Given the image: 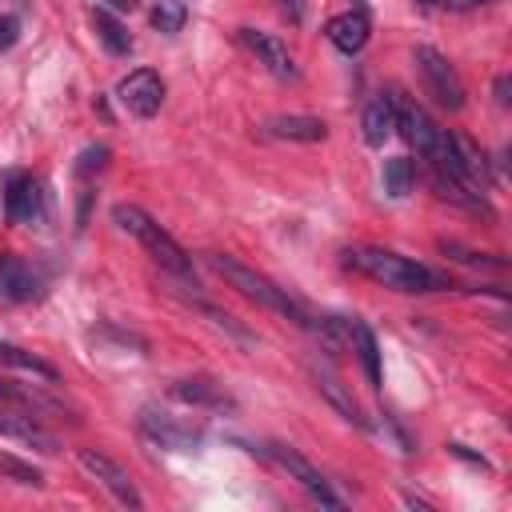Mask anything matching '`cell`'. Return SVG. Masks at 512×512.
Returning a JSON list of instances; mask_svg holds the SVG:
<instances>
[{
  "instance_id": "6da1fadb",
  "label": "cell",
  "mask_w": 512,
  "mask_h": 512,
  "mask_svg": "<svg viewBox=\"0 0 512 512\" xmlns=\"http://www.w3.org/2000/svg\"><path fill=\"white\" fill-rule=\"evenodd\" d=\"M348 268L364 272L368 280L392 288V292H444V288H456L444 272L428 268V264H416L400 252H388V248H344L340 252Z\"/></svg>"
},
{
  "instance_id": "7a4b0ae2",
  "label": "cell",
  "mask_w": 512,
  "mask_h": 512,
  "mask_svg": "<svg viewBox=\"0 0 512 512\" xmlns=\"http://www.w3.org/2000/svg\"><path fill=\"white\" fill-rule=\"evenodd\" d=\"M208 264L236 288V292H244L248 300H256L260 308H268V312H280V316H288V320H296L300 328H312L316 332V316H308V308L300 304V300H292L284 288H276L268 276H260L256 268H248V264H240L236 256H224V252H208Z\"/></svg>"
},
{
  "instance_id": "3957f363",
  "label": "cell",
  "mask_w": 512,
  "mask_h": 512,
  "mask_svg": "<svg viewBox=\"0 0 512 512\" xmlns=\"http://www.w3.org/2000/svg\"><path fill=\"white\" fill-rule=\"evenodd\" d=\"M112 220H116L128 236H136V240L144 244V252L160 264V272H168L172 280H184L188 288H196V272H192L188 252H184L144 208H136V204H116V208H112Z\"/></svg>"
},
{
  "instance_id": "277c9868",
  "label": "cell",
  "mask_w": 512,
  "mask_h": 512,
  "mask_svg": "<svg viewBox=\"0 0 512 512\" xmlns=\"http://www.w3.org/2000/svg\"><path fill=\"white\" fill-rule=\"evenodd\" d=\"M416 68H420V76H424L428 96H432L440 108H448V112H460V108H464V80H460V72H456L436 48L420 44V48H416Z\"/></svg>"
},
{
  "instance_id": "5b68a950",
  "label": "cell",
  "mask_w": 512,
  "mask_h": 512,
  "mask_svg": "<svg viewBox=\"0 0 512 512\" xmlns=\"http://www.w3.org/2000/svg\"><path fill=\"white\" fill-rule=\"evenodd\" d=\"M4 216L12 224H44L48 220V196H44V184L32 176V172H12L4 180Z\"/></svg>"
},
{
  "instance_id": "8992f818",
  "label": "cell",
  "mask_w": 512,
  "mask_h": 512,
  "mask_svg": "<svg viewBox=\"0 0 512 512\" xmlns=\"http://www.w3.org/2000/svg\"><path fill=\"white\" fill-rule=\"evenodd\" d=\"M0 404L24 412V416H32V420H64V416L76 420L72 408H68L60 396H52V392H44V388H36V384L0 380Z\"/></svg>"
},
{
  "instance_id": "52a82bcc",
  "label": "cell",
  "mask_w": 512,
  "mask_h": 512,
  "mask_svg": "<svg viewBox=\"0 0 512 512\" xmlns=\"http://www.w3.org/2000/svg\"><path fill=\"white\" fill-rule=\"evenodd\" d=\"M76 460H80V468L92 476V480H100L124 508H144V500H140V492H136V484H132V476L112 460V456H104V452H96V448H80L76 452Z\"/></svg>"
},
{
  "instance_id": "ba28073f",
  "label": "cell",
  "mask_w": 512,
  "mask_h": 512,
  "mask_svg": "<svg viewBox=\"0 0 512 512\" xmlns=\"http://www.w3.org/2000/svg\"><path fill=\"white\" fill-rule=\"evenodd\" d=\"M236 36H240V44H244L276 80H284V84H296V80H300V68H296V60H292V52L284 48V40H276L272 32H260V28H240Z\"/></svg>"
},
{
  "instance_id": "9c48e42d",
  "label": "cell",
  "mask_w": 512,
  "mask_h": 512,
  "mask_svg": "<svg viewBox=\"0 0 512 512\" xmlns=\"http://www.w3.org/2000/svg\"><path fill=\"white\" fill-rule=\"evenodd\" d=\"M116 96H120V104H124L132 116L148 120V116H156L160 104H164V80H160L152 68H136V72H128V76L116 84Z\"/></svg>"
},
{
  "instance_id": "30bf717a",
  "label": "cell",
  "mask_w": 512,
  "mask_h": 512,
  "mask_svg": "<svg viewBox=\"0 0 512 512\" xmlns=\"http://www.w3.org/2000/svg\"><path fill=\"white\" fill-rule=\"evenodd\" d=\"M392 104H396V128H392V132H400L404 144H412V148L428 160V156L436 152L444 128H436L432 116H428L420 104H412V100H404V96H396V92H392Z\"/></svg>"
},
{
  "instance_id": "8fae6325",
  "label": "cell",
  "mask_w": 512,
  "mask_h": 512,
  "mask_svg": "<svg viewBox=\"0 0 512 512\" xmlns=\"http://www.w3.org/2000/svg\"><path fill=\"white\" fill-rule=\"evenodd\" d=\"M268 456H272V460H276V464H280V468H284V472H288V476H292V480H296L312 500H320L324 508H340V504H344V500L328 488V480L320 476V468H312L296 448H288V444H272V448H268Z\"/></svg>"
},
{
  "instance_id": "7c38bea8",
  "label": "cell",
  "mask_w": 512,
  "mask_h": 512,
  "mask_svg": "<svg viewBox=\"0 0 512 512\" xmlns=\"http://www.w3.org/2000/svg\"><path fill=\"white\" fill-rule=\"evenodd\" d=\"M140 428L160 444V448H168V452H192V448H200V440H204V432L200 428H192V424H180V420H172L168 412H160V408H140Z\"/></svg>"
},
{
  "instance_id": "4fadbf2b",
  "label": "cell",
  "mask_w": 512,
  "mask_h": 512,
  "mask_svg": "<svg viewBox=\"0 0 512 512\" xmlns=\"http://www.w3.org/2000/svg\"><path fill=\"white\" fill-rule=\"evenodd\" d=\"M324 36H328V44H332L336 52H344V56H356V52L368 44V36H372V20H368V8H364V0H356L348 12L332 16V20L324 24Z\"/></svg>"
},
{
  "instance_id": "5bb4252c",
  "label": "cell",
  "mask_w": 512,
  "mask_h": 512,
  "mask_svg": "<svg viewBox=\"0 0 512 512\" xmlns=\"http://www.w3.org/2000/svg\"><path fill=\"white\" fill-rule=\"evenodd\" d=\"M0 440H12V444H24V448H36V452H56L60 440L32 416L24 412H8L0 408Z\"/></svg>"
},
{
  "instance_id": "9a60e30c",
  "label": "cell",
  "mask_w": 512,
  "mask_h": 512,
  "mask_svg": "<svg viewBox=\"0 0 512 512\" xmlns=\"http://www.w3.org/2000/svg\"><path fill=\"white\" fill-rule=\"evenodd\" d=\"M36 288H40L36 272H32L20 256L4 252V256H0V308H12V304L32 300V296H36Z\"/></svg>"
},
{
  "instance_id": "2e32d148",
  "label": "cell",
  "mask_w": 512,
  "mask_h": 512,
  "mask_svg": "<svg viewBox=\"0 0 512 512\" xmlns=\"http://www.w3.org/2000/svg\"><path fill=\"white\" fill-rule=\"evenodd\" d=\"M264 136L292 140V144H316L328 136V124L320 116H272V120H264Z\"/></svg>"
},
{
  "instance_id": "e0dca14e",
  "label": "cell",
  "mask_w": 512,
  "mask_h": 512,
  "mask_svg": "<svg viewBox=\"0 0 512 512\" xmlns=\"http://www.w3.org/2000/svg\"><path fill=\"white\" fill-rule=\"evenodd\" d=\"M172 400L192 404V408H232V396H228L216 380H208V376L176 380V384H172Z\"/></svg>"
},
{
  "instance_id": "ac0fdd59",
  "label": "cell",
  "mask_w": 512,
  "mask_h": 512,
  "mask_svg": "<svg viewBox=\"0 0 512 512\" xmlns=\"http://www.w3.org/2000/svg\"><path fill=\"white\" fill-rule=\"evenodd\" d=\"M360 128H364V144L384 148V140H388L392 128H396V104H392V92H380V96L368 100Z\"/></svg>"
},
{
  "instance_id": "d6986e66",
  "label": "cell",
  "mask_w": 512,
  "mask_h": 512,
  "mask_svg": "<svg viewBox=\"0 0 512 512\" xmlns=\"http://www.w3.org/2000/svg\"><path fill=\"white\" fill-rule=\"evenodd\" d=\"M92 28H96V40L112 52V56H128L132 52V36L124 28L120 16H112L108 8H92Z\"/></svg>"
},
{
  "instance_id": "ffe728a7",
  "label": "cell",
  "mask_w": 512,
  "mask_h": 512,
  "mask_svg": "<svg viewBox=\"0 0 512 512\" xmlns=\"http://www.w3.org/2000/svg\"><path fill=\"white\" fill-rule=\"evenodd\" d=\"M0 368L28 372V376H36V380H44V384H56V380H60V372H56L48 360H40V356H32V352H24V348H16V344H0Z\"/></svg>"
},
{
  "instance_id": "44dd1931",
  "label": "cell",
  "mask_w": 512,
  "mask_h": 512,
  "mask_svg": "<svg viewBox=\"0 0 512 512\" xmlns=\"http://www.w3.org/2000/svg\"><path fill=\"white\" fill-rule=\"evenodd\" d=\"M348 340L356 344V356H360V368H364L368 384H372V388H380V348H376L372 328H368L364 320H352V336H348Z\"/></svg>"
},
{
  "instance_id": "7402d4cb",
  "label": "cell",
  "mask_w": 512,
  "mask_h": 512,
  "mask_svg": "<svg viewBox=\"0 0 512 512\" xmlns=\"http://www.w3.org/2000/svg\"><path fill=\"white\" fill-rule=\"evenodd\" d=\"M316 388L328 396V404L336 408V412H344V420H352V424H364V412H360V404L352 400V392L328 372V368H316Z\"/></svg>"
},
{
  "instance_id": "603a6c76",
  "label": "cell",
  "mask_w": 512,
  "mask_h": 512,
  "mask_svg": "<svg viewBox=\"0 0 512 512\" xmlns=\"http://www.w3.org/2000/svg\"><path fill=\"white\" fill-rule=\"evenodd\" d=\"M412 180H416V164L408 156H392L384 160V192L392 200H404L412 192Z\"/></svg>"
},
{
  "instance_id": "cb8c5ba5",
  "label": "cell",
  "mask_w": 512,
  "mask_h": 512,
  "mask_svg": "<svg viewBox=\"0 0 512 512\" xmlns=\"http://www.w3.org/2000/svg\"><path fill=\"white\" fill-rule=\"evenodd\" d=\"M184 20H188V8H184V0H156V8H152V24L160 28V32H180L184 28Z\"/></svg>"
},
{
  "instance_id": "d4e9b609",
  "label": "cell",
  "mask_w": 512,
  "mask_h": 512,
  "mask_svg": "<svg viewBox=\"0 0 512 512\" xmlns=\"http://www.w3.org/2000/svg\"><path fill=\"white\" fill-rule=\"evenodd\" d=\"M0 476H12L16 484H28V488H44V472L32 464H20L12 456H0Z\"/></svg>"
},
{
  "instance_id": "484cf974",
  "label": "cell",
  "mask_w": 512,
  "mask_h": 512,
  "mask_svg": "<svg viewBox=\"0 0 512 512\" xmlns=\"http://www.w3.org/2000/svg\"><path fill=\"white\" fill-rule=\"evenodd\" d=\"M440 252L444 256H452V260H460V264H472V268H504V260L500 256H488V252H468V248H460V244H440Z\"/></svg>"
},
{
  "instance_id": "4316f807",
  "label": "cell",
  "mask_w": 512,
  "mask_h": 512,
  "mask_svg": "<svg viewBox=\"0 0 512 512\" xmlns=\"http://www.w3.org/2000/svg\"><path fill=\"white\" fill-rule=\"evenodd\" d=\"M104 164H108V148H104V144L84 148V152H80V160H76V176H92V172H100Z\"/></svg>"
},
{
  "instance_id": "83f0119b",
  "label": "cell",
  "mask_w": 512,
  "mask_h": 512,
  "mask_svg": "<svg viewBox=\"0 0 512 512\" xmlns=\"http://www.w3.org/2000/svg\"><path fill=\"white\" fill-rule=\"evenodd\" d=\"M20 40V20L16 16H0V52H8Z\"/></svg>"
},
{
  "instance_id": "f1b7e54d",
  "label": "cell",
  "mask_w": 512,
  "mask_h": 512,
  "mask_svg": "<svg viewBox=\"0 0 512 512\" xmlns=\"http://www.w3.org/2000/svg\"><path fill=\"white\" fill-rule=\"evenodd\" d=\"M280 8H284V16H288L292 24H300L304 12H308V0H280Z\"/></svg>"
},
{
  "instance_id": "f546056e",
  "label": "cell",
  "mask_w": 512,
  "mask_h": 512,
  "mask_svg": "<svg viewBox=\"0 0 512 512\" xmlns=\"http://www.w3.org/2000/svg\"><path fill=\"white\" fill-rule=\"evenodd\" d=\"M440 4H448L452 12H468V8H480V4H492V0H440Z\"/></svg>"
},
{
  "instance_id": "4dcf8cb0",
  "label": "cell",
  "mask_w": 512,
  "mask_h": 512,
  "mask_svg": "<svg viewBox=\"0 0 512 512\" xmlns=\"http://www.w3.org/2000/svg\"><path fill=\"white\" fill-rule=\"evenodd\" d=\"M508 88H512V80H508V76H500V80H496V100H500V104H508V100H512V96H508Z\"/></svg>"
},
{
  "instance_id": "1f68e13d",
  "label": "cell",
  "mask_w": 512,
  "mask_h": 512,
  "mask_svg": "<svg viewBox=\"0 0 512 512\" xmlns=\"http://www.w3.org/2000/svg\"><path fill=\"white\" fill-rule=\"evenodd\" d=\"M112 8H120V12L128 8V12H132V8H136V0H112Z\"/></svg>"
},
{
  "instance_id": "d6a6232c",
  "label": "cell",
  "mask_w": 512,
  "mask_h": 512,
  "mask_svg": "<svg viewBox=\"0 0 512 512\" xmlns=\"http://www.w3.org/2000/svg\"><path fill=\"white\" fill-rule=\"evenodd\" d=\"M416 4H424V8H428V4H440V0H416Z\"/></svg>"
}]
</instances>
